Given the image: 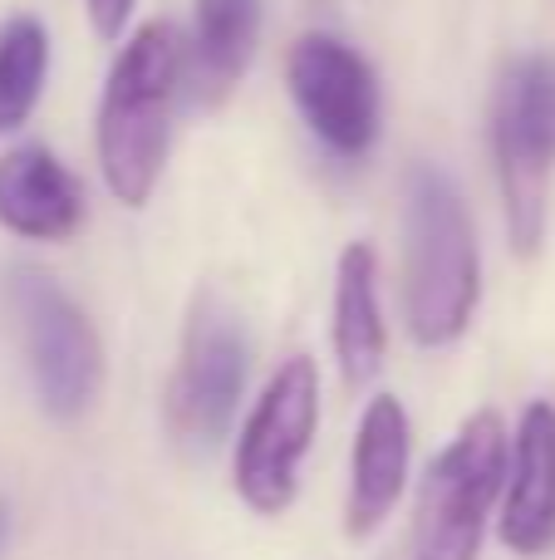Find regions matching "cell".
Listing matches in <instances>:
<instances>
[{"instance_id":"cell-14","label":"cell","mask_w":555,"mask_h":560,"mask_svg":"<svg viewBox=\"0 0 555 560\" xmlns=\"http://www.w3.org/2000/svg\"><path fill=\"white\" fill-rule=\"evenodd\" d=\"M49 79V30L35 15H10L0 25V138L20 133L39 108Z\"/></svg>"},{"instance_id":"cell-4","label":"cell","mask_w":555,"mask_h":560,"mask_svg":"<svg viewBox=\"0 0 555 560\" xmlns=\"http://www.w3.org/2000/svg\"><path fill=\"white\" fill-rule=\"evenodd\" d=\"M511 433L497 408L462 418L452 443L428 463L413 502L409 560H482L487 522L507 487Z\"/></svg>"},{"instance_id":"cell-6","label":"cell","mask_w":555,"mask_h":560,"mask_svg":"<svg viewBox=\"0 0 555 560\" xmlns=\"http://www.w3.org/2000/svg\"><path fill=\"white\" fill-rule=\"evenodd\" d=\"M246 374H251V339H246L241 315L216 290H197L163 394L167 433L182 453L222 447L241 408Z\"/></svg>"},{"instance_id":"cell-16","label":"cell","mask_w":555,"mask_h":560,"mask_svg":"<svg viewBox=\"0 0 555 560\" xmlns=\"http://www.w3.org/2000/svg\"><path fill=\"white\" fill-rule=\"evenodd\" d=\"M5 536H10V506L0 502V546H5Z\"/></svg>"},{"instance_id":"cell-5","label":"cell","mask_w":555,"mask_h":560,"mask_svg":"<svg viewBox=\"0 0 555 560\" xmlns=\"http://www.w3.org/2000/svg\"><path fill=\"white\" fill-rule=\"evenodd\" d=\"M5 305L15 319V339L25 354V374L49 418L74 423L94 408L104 388V339L88 310L69 295L49 271L15 266L5 276Z\"/></svg>"},{"instance_id":"cell-3","label":"cell","mask_w":555,"mask_h":560,"mask_svg":"<svg viewBox=\"0 0 555 560\" xmlns=\"http://www.w3.org/2000/svg\"><path fill=\"white\" fill-rule=\"evenodd\" d=\"M492 163L517 256H536L551 226L555 177V55H511L492 89Z\"/></svg>"},{"instance_id":"cell-13","label":"cell","mask_w":555,"mask_h":560,"mask_svg":"<svg viewBox=\"0 0 555 560\" xmlns=\"http://www.w3.org/2000/svg\"><path fill=\"white\" fill-rule=\"evenodd\" d=\"M182 45L197 104H226L261 45V0H192V39Z\"/></svg>"},{"instance_id":"cell-8","label":"cell","mask_w":555,"mask_h":560,"mask_svg":"<svg viewBox=\"0 0 555 560\" xmlns=\"http://www.w3.org/2000/svg\"><path fill=\"white\" fill-rule=\"evenodd\" d=\"M285 89L324 153L364 163L383 128V89L369 55L334 30H305L285 49Z\"/></svg>"},{"instance_id":"cell-1","label":"cell","mask_w":555,"mask_h":560,"mask_svg":"<svg viewBox=\"0 0 555 560\" xmlns=\"http://www.w3.org/2000/svg\"><path fill=\"white\" fill-rule=\"evenodd\" d=\"M187 84V45L167 20H147L118 45L94 118V153L118 207L143 212L153 202L173 148L177 94Z\"/></svg>"},{"instance_id":"cell-9","label":"cell","mask_w":555,"mask_h":560,"mask_svg":"<svg viewBox=\"0 0 555 560\" xmlns=\"http://www.w3.org/2000/svg\"><path fill=\"white\" fill-rule=\"evenodd\" d=\"M497 536L521 560L555 551V404L546 398L521 408V423L511 433Z\"/></svg>"},{"instance_id":"cell-11","label":"cell","mask_w":555,"mask_h":560,"mask_svg":"<svg viewBox=\"0 0 555 560\" xmlns=\"http://www.w3.org/2000/svg\"><path fill=\"white\" fill-rule=\"evenodd\" d=\"M84 183L59 163L55 148L20 143L0 153V232L20 242L59 246L84 226Z\"/></svg>"},{"instance_id":"cell-12","label":"cell","mask_w":555,"mask_h":560,"mask_svg":"<svg viewBox=\"0 0 555 560\" xmlns=\"http://www.w3.org/2000/svg\"><path fill=\"white\" fill-rule=\"evenodd\" d=\"M334 359L350 388H364L383 369L389 325L379 300V252L369 242H350L334 261Z\"/></svg>"},{"instance_id":"cell-2","label":"cell","mask_w":555,"mask_h":560,"mask_svg":"<svg viewBox=\"0 0 555 560\" xmlns=\"http://www.w3.org/2000/svg\"><path fill=\"white\" fill-rule=\"evenodd\" d=\"M403 329L418 349H448L472 329L482 305L477 226L458 183L433 163L403 173Z\"/></svg>"},{"instance_id":"cell-15","label":"cell","mask_w":555,"mask_h":560,"mask_svg":"<svg viewBox=\"0 0 555 560\" xmlns=\"http://www.w3.org/2000/svg\"><path fill=\"white\" fill-rule=\"evenodd\" d=\"M133 5L138 0H84L88 25H94L98 39H123L128 20H133Z\"/></svg>"},{"instance_id":"cell-7","label":"cell","mask_w":555,"mask_h":560,"mask_svg":"<svg viewBox=\"0 0 555 560\" xmlns=\"http://www.w3.org/2000/svg\"><path fill=\"white\" fill-rule=\"evenodd\" d=\"M320 428V369L291 354L251 404L232 447V492L256 516H285L300 497V467Z\"/></svg>"},{"instance_id":"cell-10","label":"cell","mask_w":555,"mask_h":560,"mask_svg":"<svg viewBox=\"0 0 555 560\" xmlns=\"http://www.w3.org/2000/svg\"><path fill=\"white\" fill-rule=\"evenodd\" d=\"M409 457H413V423L403 398L374 394L359 413L350 447V492H344V536L369 541L393 516L403 487H409Z\"/></svg>"}]
</instances>
